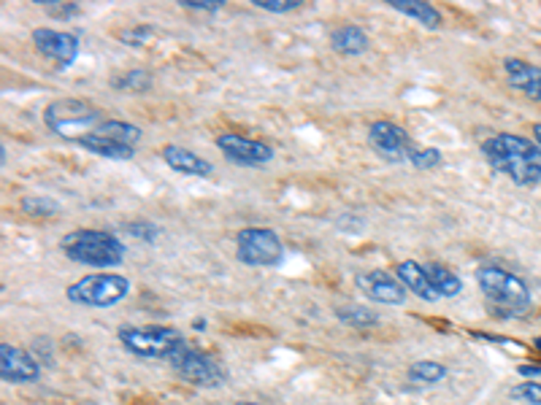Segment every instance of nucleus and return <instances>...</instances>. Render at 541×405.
<instances>
[{
    "label": "nucleus",
    "mask_w": 541,
    "mask_h": 405,
    "mask_svg": "<svg viewBox=\"0 0 541 405\" xmlns=\"http://www.w3.org/2000/svg\"><path fill=\"white\" fill-rule=\"evenodd\" d=\"M441 152L438 149H433V146H425V149H414V154H412V165L414 168H420V170H430V168H438L441 165Z\"/></svg>",
    "instance_id": "obj_27"
},
{
    "label": "nucleus",
    "mask_w": 541,
    "mask_h": 405,
    "mask_svg": "<svg viewBox=\"0 0 541 405\" xmlns=\"http://www.w3.org/2000/svg\"><path fill=\"white\" fill-rule=\"evenodd\" d=\"M530 130H533V141H536V146L541 149V122H536Z\"/></svg>",
    "instance_id": "obj_34"
},
{
    "label": "nucleus",
    "mask_w": 541,
    "mask_h": 405,
    "mask_svg": "<svg viewBox=\"0 0 541 405\" xmlns=\"http://www.w3.org/2000/svg\"><path fill=\"white\" fill-rule=\"evenodd\" d=\"M504 68H506L509 84H512L517 92H522V95H528V97H533V100H541V68H538V65H530V62H525V60L509 57V60L504 62Z\"/></svg>",
    "instance_id": "obj_15"
},
{
    "label": "nucleus",
    "mask_w": 541,
    "mask_h": 405,
    "mask_svg": "<svg viewBox=\"0 0 541 405\" xmlns=\"http://www.w3.org/2000/svg\"><path fill=\"white\" fill-rule=\"evenodd\" d=\"M125 236H130V238H141V241H146V244H154L157 238H160V225H154L152 219H133V222H125L122 227H120Z\"/></svg>",
    "instance_id": "obj_24"
},
{
    "label": "nucleus",
    "mask_w": 541,
    "mask_h": 405,
    "mask_svg": "<svg viewBox=\"0 0 541 405\" xmlns=\"http://www.w3.org/2000/svg\"><path fill=\"white\" fill-rule=\"evenodd\" d=\"M354 284L360 286L369 300L382 302V306H404L406 300V286L387 270H369V273H357Z\"/></svg>",
    "instance_id": "obj_12"
},
{
    "label": "nucleus",
    "mask_w": 541,
    "mask_h": 405,
    "mask_svg": "<svg viewBox=\"0 0 541 405\" xmlns=\"http://www.w3.org/2000/svg\"><path fill=\"white\" fill-rule=\"evenodd\" d=\"M96 136H104V138H112V141H120V144H125V146H133L136 149V144L141 141V128H136V125H130V122H120V120H106L98 130H96Z\"/></svg>",
    "instance_id": "obj_21"
},
{
    "label": "nucleus",
    "mask_w": 541,
    "mask_h": 405,
    "mask_svg": "<svg viewBox=\"0 0 541 405\" xmlns=\"http://www.w3.org/2000/svg\"><path fill=\"white\" fill-rule=\"evenodd\" d=\"M387 4H390V9L401 12L404 17H412L414 22L425 25L428 30H436L444 22L441 12L436 6L425 4V0H387Z\"/></svg>",
    "instance_id": "obj_18"
},
{
    "label": "nucleus",
    "mask_w": 541,
    "mask_h": 405,
    "mask_svg": "<svg viewBox=\"0 0 541 405\" xmlns=\"http://www.w3.org/2000/svg\"><path fill=\"white\" fill-rule=\"evenodd\" d=\"M179 6L182 9H193V12H206V14H214L225 6V0H179Z\"/></svg>",
    "instance_id": "obj_31"
},
{
    "label": "nucleus",
    "mask_w": 541,
    "mask_h": 405,
    "mask_svg": "<svg viewBox=\"0 0 541 405\" xmlns=\"http://www.w3.org/2000/svg\"><path fill=\"white\" fill-rule=\"evenodd\" d=\"M149 36H152V28H149V25H138V28H133V30H122V33H120V38H122L125 44H130V46H141Z\"/></svg>",
    "instance_id": "obj_32"
},
{
    "label": "nucleus",
    "mask_w": 541,
    "mask_h": 405,
    "mask_svg": "<svg viewBox=\"0 0 541 405\" xmlns=\"http://www.w3.org/2000/svg\"><path fill=\"white\" fill-rule=\"evenodd\" d=\"M330 46H333V52H338L344 57H357V54L369 52L371 41H369V33L360 25H338L330 33Z\"/></svg>",
    "instance_id": "obj_17"
},
{
    "label": "nucleus",
    "mask_w": 541,
    "mask_h": 405,
    "mask_svg": "<svg viewBox=\"0 0 541 405\" xmlns=\"http://www.w3.org/2000/svg\"><path fill=\"white\" fill-rule=\"evenodd\" d=\"M482 154L493 170L517 186H536L541 181V149L530 138L495 133L482 144Z\"/></svg>",
    "instance_id": "obj_1"
},
{
    "label": "nucleus",
    "mask_w": 541,
    "mask_h": 405,
    "mask_svg": "<svg viewBox=\"0 0 541 405\" xmlns=\"http://www.w3.org/2000/svg\"><path fill=\"white\" fill-rule=\"evenodd\" d=\"M238 405H260V402H238Z\"/></svg>",
    "instance_id": "obj_35"
},
{
    "label": "nucleus",
    "mask_w": 541,
    "mask_h": 405,
    "mask_svg": "<svg viewBox=\"0 0 541 405\" xmlns=\"http://www.w3.org/2000/svg\"><path fill=\"white\" fill-rule=\"evenodd\" d=\"M104 122H106L104 112L81 97H60V100H52V103L44 109V125L54 136L73 141V144L89 133H96Z\"/></svg>",
    "instance_id": "obj_4"
},
{
    "label": "nucleus",
    "mask_w": 541,
    "mask_h": 405,
    "mask_svg": "<svg viewBox=\"0 0 541 405\" xmlns=\"http://www.w3.org/2000/svg\"><path fill=\"white\" fill-rule=\"evenodd\" d=\"M409 378L414 384H438L446 378V365L436 362V360H422V362H414L409 368Z\"/></svg>",
    "instance_id": "obj_22"
},
{
    "label": "nucleus",
    "mask_w": 541,
    "mask_h": 405,
    "mask_svg": "<svg viewBox=\"0 0 541 405\" xmlns=\"http://www.w3.org/2000/svg\"><path fill=\"white\" fill-rule=\"evenodd\" d=\"M395 278L406 286V292H412V294H417L420 300H438V292L433 289V284H430V278H428V270H425V265L422 262H417V260H404V262H398L395 265Z\"/></svg>",
    "instance_id": "obj_16"
},
{
    "label": "nucleus",
    "mask_w": 541,
    "mask_h": 405,
    "mask_svg": "<svg viewBox=\"0 0 541 405\" xmlns=\"http://www.w3.org/2000/svg\"><path fill=\"white\" fill-rule=\"evenodd\" d=\"M130 294V281L120 273L96 270L65 289V297L84 309H112Z\"/></svg>",
    "instance_id": "obj_5"
},
{
    "label": "nucleus",
    "mask_w": 541,
    "mask_h": 405,
    "mask_svg": "<svg viewBox=\"0 0 541 405\" xmlns=\"http://www.w3.org/2000/svg\"><path fill=\"white\" fill-rule=\"evenodd\" d=\"M520 373H522V376H541V368H538V365H522Z\"/></svg>",
    "instance_id": "obj_33"
},
{
    "label": "nucleus",
    "mask_w": 541,
    "mask_h": 405,
    "mask_svg": "<svg viewBox=\"0 0 541 405\" xmlns=\"http://www.w3.org/2000/svg\"><path fill=\"white\" fill-rule=\"evenodd\" d=\"M236 257L249 268H270L285 260V244L270 227H244L236 236Z\"/></svg>",
    "instance_id": "obj_7"
},
{
    "label": "nucleus",
    "mask_w": 541,
    "mask_h": 405,
    "mask_svg": "<svg viewBox=\"0 0 541 405\" xmlns=\"http://www.w3.org/2000/svg\"><path fill=\"white\" fill-rule=\"evenodd\" d=\"M22 211L25 214H33V217H52L54 211H60V206L49 197H41V194H28L22 197Z\"/></svg>",
    "instance_id": "obj_26"
},
{
    "label": "nucleus",
    "mask_w": 541,
    "mask_h": 405,
    "mask_svg": "<svg viewBox=\"0 0 541 405\" xmlns=\"http://www.w3.org/2000/svg\"><path fill=\"white\" fill-rule=\"evenodd\" d=\"M474 276L495 317H525L530 311V289L517 273L501 265H482Z\"/></svg>",
    "instance_id": "obj_2"
},
{
    "label": "nucleus",
    "mask_w": 541,
    "mask_h": 405,
    "mask_svg": "<svg viewBox=\"0 0 541 405\" xmlns=\"http://www.w3.org/2000/svg\"><path fill=\"white\" fill-rule=\"evenodd\" d=\"M252 4L270 14H290L304 6V0H252Z\"/></svg>",
    "instance_id": "obj_28"
},
{
    "label": "nucleus",
    "mask_w": 541,
    "mask_h": 405,
    "mask_svg": "<svg viewBox=\"0 0 541 405\" xmlns=\"http://www.w3.org/2000/svg\"><path fill=\"white\" fill-rule=\"evenodd\" d=\"M117 338L120 343L141 357V360H168L179 346H185V335L179 333L176 327H133V325H125L117 330Z\"/></svg>",
    "instance_id": "obj_6"
},
{
    "label": "nucleus",
    "mask_w": 541,
    "mask_h": 405,
    "mask_svg": "<svg viewBox=\"0 0 541 405\" xmlns=\"http://www.w3.org/2000/svg\"><path fill=\"white\" fill-rule=\"evenodd\" d=\"M60 252L76 265L109 270V268L122 265L128 249L117 236H112L106 230H87L84 227V230H73V233L62 236Z\"/></svg>",
    "instance_id": "obj_3"
},
{
    "label": "nucleus",
    "mask_w": 541,
    "mask_h": 405,
    "mask_svg": "<svg viewBox=\"0 0 541 405\" xmlns=\"http://www.w3.org/2000/svg\"><path fill=\"white\" fill-rule=\"evenodd\" d=\"M425 270H428V278L433 284V289L438 292V297H455L461 294L463 289V281L458 273H453L446 265H438V262H422Z\"/></svg>",
    "instance_id": "obj_20"
},
{
    "label": "nucleus",
    "mask_w": 541,
    "mask_h": 405,
    "mask_svg": "<svg viewBox=\"0 0 541 405\" xmlns=\"http://www.w3.org/2000/svg\"><path fill=\"white\" fill-rule=\"evenodd\" d=\"M369 144H371V149H374L382 160H387V162H409L412 154H414L412 136H409L401 125L387 122V120L374 122V125L369 128Z\"/></svg>",
    "instance_id": "obj_9"
},
{
    "label": "nucleus",
    "mask_w": 541,
    "mask_h": 405,
    "mask_svg": "<svg viewBox=\"0 0 541 405\" xmlns=\"http://www.w3.org/2000/svg\"><path fill=\"white\" fill-rule=\"evenodd\" d=\"M0 376L9 384H33L41 376V365L30 351L4 343L0 346Z\"/></svg>",
    "instance_id": "obj_13"
},
{
    "label": "nucleus",
    "mask_w": 541,
    "mask_h": 405,
    "mask_svg": "<svg viewBox=\"0 0 541 405\" xmlns=\"http://www.w3.org/2000/svg\"><path fill=\"white\" fill-rule=\"evenodd\" d=\"M171 368L182 376L185 381L196 384V386H220L225 384V370L206 354L190 349L187 343L179 346L171 357H168Z\"/></svg>",
    "instance_id": "obj_8"
},
{
    "label": "nucleus",
    "mask_w": 541,
    "mask_h": 405,
    "mask_svg": "<svg viewBox=\"0 0 541 405\" xmlns=\"http://www.w3.org/2000/svg\"><path fill=\"white\" fill-rule=\"evenodd\" d=\"M36 4H41L54 20H71L79 14V6L76 4H57V0H36Z\"/></svg>",
    "instance_id": "obj_30"
},
{
    "label": "nucleus",
    "mask_w": 541,
    "mask_h": 405,
    "mask_svg": "<svg viewBox=\"0 0 541 405\" xmlns=\"http://www.w3.org/2000/svg\"><path fill=\"white\" fill-rule=\"evenodd\" d=\"M336 317L349 325V327H374L379 325V314H374L371 309L366 306H344V309H336Z\"/></svg>",
    "instance_id": "obj_23"
},
{
    "label": "nucleus",
    "mask_w": 541,
    "mask_h": 405,
    "mask_svg": "<svg viewBox=\"0 0 541 405\" xmlns=\"http://www.w3.org/2000/svg\"><path fill=\"white\" fill-rule=\"evenodd\" d=\"M214 144L236 165L260 168V165H268L270 160H274V149H270L268 144L246 138V136H238V133H220Z\"/></svg>",
    "instance_id": "obj_10"
},
{
    "label": "nucleus",
    "mask_w": 541,
    "mask_h": 405,
    "mask_svg": "<svg viewBox=\"0 0 541 405\" xmlns=\"http://www.w3.org/2000/svg\"><path fill=\"white\" fill-rule=\"evenodd\" d=\"M512 397L528 402V405H541V384L538 381H525L512 389Z\"/></svg>",
    "instance_id": "obj_29"
},
{
    "label": "nucleus",
    "mask_w": 541,
    "mask_h": 405,
    "mask_svg": "<svg viewBox=\"0 0 541 405\" xmlns=\"http://www.w3.org/2000/svg\"><path fill=\"white\" fill-rule=\"evenodd\" d=\"M160 154H162L165 165H168L171 170H176V173L201 176V178H206V176L214 173V165H212L209 160H204L201 154H196V152H190V149H185V146L168 144V146H162Z\"/></svg>",
    "instance_id": "obj_14"
},
{
    "label": "nucleus",
    "mask_w": 541,
    "mask_h": 405,
    "mask_svg": "<svg viewBox=\"0 0 541 405\" xmlns=\"http://www.w3.org/2000/svg\"><path fill=\"white\" fill-rule=\"evenodd\" d=\"M149 84H152V76L146 70H141V68H133V70H128V73H122V76L114 79V87L125 89V92H141Z\"/></svg>",
    "instance_id": "obj_25"
},
{
    "label": "nucleus",
    "mask_w": 541,
    "mask_h": 405,
    "mask_svg": "<svg viewBox=\"0 0 541 405\" xmlns=\"http://www.w3.org/2000/svg\"><path fill=\"white\" fill-rule=\"evenodd\" d=\"M33 46L41 57L52 60L60 70H65L79 57V38L65 30L38 28L33 30Z\"/></svg>",
    "instance_id": "obj_11"
},
{
    "label": "nucleus",
    "mask_w": 541,
    "mask_h": 405,
    "mask_svg": "<svg viewBox=\"0 0 541 405\" xmlns=\"http://www.w3.org/2000/svg\"><path fill=\"white\" fill-rule=\"evenodd\" d=\"M76 146L87 149L89 154L106 157V160H133V157H136V149H133V146H125V144H120V141H112V138H104V136H96V133H89V136L79 138Z\"/></svg>",
    "instance_id": "obj_19"
}]
</instances>
